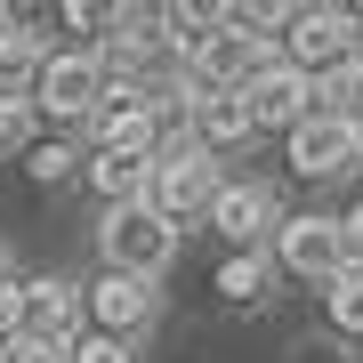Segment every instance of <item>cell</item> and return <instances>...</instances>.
Listing matches in <instances>:
<instances>
[{
	"label": "cell",
	"instance_id": "3957f363",
	"mask_svg": "<svg viewBox=\"0 0 363 363\" xmlns=\"http://www.w3.org/2000/svg\"><path fill=\"white\" fill-rule=\"evenodd\" d=\"M105 57L97 49H65V57H49L40 65V81H33V97H40V113L49 121H65V130H89L97 121V105H105Z\"/></svg>",
	"mask_w": 363,
	"mask_h": 363
},
{
	"label": "cell",
	"instance_id": "277c9868",
	"mask_svg": "<svg viewBox=\"0 0 363 363\" xmlns=\"http://www.w3.org/2000/svg\"><path fill=\"white\" fill-rule=\"evenodd\" d=\"M274 259H283V274H298V283H339V274L355 267L339 218H323V210H307V218H283V226H274Z\"/></svg>",
	"mask_w": 363,
	"mask_h": 363
},
{
	"label": "cell",
	"instance_id": "8992f818",
	"mask_svg": "<svg viewBox=\"0 0 363 363\" xmlns=\"http://www.w3.org/2000/svg\"><path fill=\"white\" fill-rule=\"evenodd\" d=\"M355 57V16L347 9H291L283 16V65L291 73H331V65H347Z\"/></svg>",
	"mask_w": 363,
	"mask_h": 363
},
{
	"label": "cell",
	"instance_id": "603a6c76",
	"mask_svg": "<svg viewBox=\"0 0 363 363\" xmlns=\"http://www.w3.org/2000/svg\"><path fill=\"white\" fill-rule=\"evenodd\" d=\"M9 363H73V347H57V339H16Z\"/></svg>",
	"mask_w": 363,
	"mask_h": 363
},
{
	"label": "cell",
	"instance_id": "30bf717a",
	"mask_svg": "<svg viewBox=\"0 0 363 363\" xmlns=\"http://www.w3.org/2000/svg\"><path fill=\"white\" fill-rule=\"evenodd\" d=\"M291 169H298V178H355V169H363V130L307 113L291 130Z\"/></svg>",
	"mask_w": 363,
	"mask_h": 363
},
{
	"label": "cell",
	"instance_id": "52a82bcc",
	"mask_svg": "<svg viewBox=\"0 0 363 363\" xmlns=\"http://www.w3.org/2000/svg\"><path fill=\"white\" fill-rule=\"evenodd\" d=\"M81 307H89V323L105 339H145L154 315H162V298H154V283H138V274H97V283L81 291Z\"/></svg>",
	"mask_w": 363,
	"mask_h": 363
},
{
	"label": "cell",
	"instance_id": "ba28073f",
	"mask_svg": "<svg viewBox=\"0 0 363 363\" xmlns=\"http://www.w3.org/2000/svg\"><path fill=\"white\" fill-rule=\"evenodd\" d=\"M16 339H57V347L81 339V291L65 283V274H33V283H16Z\"/></svg>",
	"mask_w": 363,
	"mask_h": 363
},
{
	"label": "cell",
	"instance_id": "cb8c5ba5",
	"mask_svg": "<svg viewBox=\"0 0 363 363\" xmlns=\"http://www.w3.org/2000/svg\"><path fill=\"white\" fill-rule=\"evenodd\" d=\"M339 234H347V259H355V267H363V202H355V210H347V218H339Z\"/></svg>",
	"mask_w": 363,
	"mask_h": 363
},
{
	"label": "cell",
	"instance_id": "4316f807",
	"mask_svg": "<svg viewBox=\"0 0 363 363\" xmlns=\"http://www.w3.org/2000/svg\"><path fill=\"white\" fill-rule=\"evenodd\" d=\"M9 25H16V16H9V9H0V33H9Z\"/></svg>",
	"mask_w": 363,
	"mask_h": 363
},
{
	"label": "cell",
	"instance_id": "7a4b0ae2",
	"mask_svg": "<svg viewBox=\"0 0 363 363\" xmlns=\"http://www.w3.org/2000/svg\"><path fill=\"white\" fill-rule=\"evenodd\" d=\"M218 186H226V178L210 169L202 145H169V154H154V169H145V210L169 218V226H186V218H202V210H210Z\"/></svg>",
	"mask_w": 363,
	"mask_h": 363
},
{
	"label": "cell",
	"instance_id": "5bb4252c",
	"mask_svg": "<svg viewBox=\"0 0 363 363\" xmlns=\"http://www.w3.org/2000/svg\"><path fill=\"white\" fill-rule=\"evenodd\" d=\"M315 113H323V121H347V130H363V49L347 57V65L315 73Z\"/></svg>",
	"mask_w": 363,
	"mask_h": 363
},
{
	"label": "cell",
	"instance_id": "5b68a950",
	"mask_svg": "<svg viewBox=\"0 0 363 363\" xmlns=\"http://www.w3.org/2000/svg\"><path fill=\"white\" fill-rule=\"evenodd\" d=\"M267 65H274L267 33H242V25L226 16V25L210 33L194 57H186V81H194V89H250V81H259Z\"/></svg>",
	"mask_w": 363,
	"mask_h": 363
},
{
	"label": "cell",
	"instance_id": "9c48e42d",
	"mask_svg": "<svg viewBox=\"0 0 363 363\" xmlns=\"http://www.w3.org/2000/svg\"><path fill=\"white\" fill-rule=\"evenodd\" d=\"M113 105H97V121H89V138H97V154H145L154 162L162 154V113H154V97L145 89H105Z\"/></svg>",
	"mask_w": 363,
	"mask_h": 363
},
{
	"label": "cell",
	"instance_id": "d4e9b609",
	"mask_svg": "<svg viewBox=\"0 0 363 363\" xmlns=\"http://www.w3.org/2000/svg\"><path fill=\"white\" fill-rule=\"evenodd\" d=\"M9 283H16V267H9V250H0V291H9Z\"/></svg>",
	"mask_w": 363,
	"mask_h": 363
},
{
	"label": "cell",
	"instance_id": "6da1fadb",
	"mask_svg": "<svg viewBox=\"0 0 363 363\" xmlns=\"http://www.w3.org/2000/svg\"><path fill=\"white\" fill-rule=\"evenodd\" d=\"M97 250H105V274H138V283H154V274L178 259V226L154 218L145 202H121V210H105Z\"/></svg>",
	"mask_w": 363,
	"mask_h": 363
},
{
	"label": "cell",
	"instance_id": "484cf974",
	"mask_svg": "<svg viewBox=\"0 0 363 363\" xmlns=\"http://www.w3.org/2000/svg\"><path fill=\"white\" fill-rule=\"evenodd\" d=\"M307 363H331V355H323V347H307Z\"/></svg>",
	"mask_w": 363,
	"mask_h": 363
},
{
	"label": "cell",
	"instance_id": "8fae6325",
	"mask_svg": "<svg viewBox=\"0 0 363 363\" xmlns=\"http://www.w3.org/2000/svg\"><path fill=\"white\" fill-rule=\"evenodd\" d=\"M210 226L226 234V242H259L267 226H283V202H274V186H259V178H226L218 194H210V210H202Z\"/></svg>",
	"mask_w": 363,
	"mask_h": 363
},
{
	"label": "cell",
	"instance_id": "d6986e66",
	"mask_svg": "<svg viewBox=\"0 0 363 363\" xmlns=\"http://www.w3.org/2000/svg\"><path fill=\"white\" fill-rule=\"evenodd\" d=\"M25 169H33L40 186H57V178H73V169H81V154H73L65 138H49V145H33V162H25Z\"/></svg>",
	"mask_w": 363,
	"mask_h": 363
},
{
	"label": "cell",
	"instance_id": "ac0fdd59",
	"mask_svg": "<svg viewBox=\"0 0 363 363\" xmlns=\"http://www.w3.org/2000/svg\"><path fill=\"white\" fill-rule=\"evenodd\" d=\"M331 323L347 331V339H363V267H347L331 283Z\"/></svg>",
	"mask_w": 363,
	"mask_h": 363
},
{
	"label": "cell",
	"instance_id": "7c38bea8",
	"mask_svg": "<svg viewBox=\"0 0 363 363\" xmlns=\"http://www.w3.org/2000/svg\"><path fill=\"white\" fill-rule=\"evenodd\" d=\"M186 145H202V154H226V145H250L259 130H250V105H242V89H194L186 81Z\"/></svg>",
	"mask_w": 363,
	"mask_h": 363
},
{
	"label": "cell",
	"instance_id": "ffe728a7",
	"mask_svg": "<svg viewBox=\"0 0 363 363\" xmlns=\"http://www.w3.org/2000/svg\"><path fill=\"white\" fill-rule=\"evenodd\" d=\"M65 25H73L81 40H89V49H105V40H113L105 25H121V9H97V0H89V9H81V0H73V9H65Z\"/></svg>",
	"mask_w": 363,
	"mask_h": 363
},
{
	"label": "cell",
	"instance_id": "9a60e30c",
	"mask_svg": "<svg viewBox=\"0 0 363 363\" xmlns=\"http://www.w3.org/2000/svg\"><path fill=\"white\" fill-rule=\"evenodd\" d=\"M40 65H49L40 33H25V25H9V33H0V97H33Z\"/></svg>",
	"mask_w": 363,
	"mask_h": 363
},
{
	"label": "cell",
	"instance_id": "e0dca14e",
	"mask_svg": "<svg viewBox=\"0 0 363 363\" xmlns=\"http://www.w3.org/2000/svg\"><path fill=\"white\" fill-rule=\"evenodd\" d=\"M267 283H274V259H267V250H234V259L218 267V291L234 298V307H250Z\"/></svg>",
	"mask_w": 363,
	"mask_h": 363
},
{
	"label": "cell",
	"instance_id": "7402d4cb",
	"mask_svg": "<svg viewBox=\"0 0 363 363\" xmlns=\"http://www.w3.org/2000/svg\"><path fill=\"white\" fill-rule=\"evenodd\" d=\"M73 363H130V339H105V331H81V339H73Z\"/></svg>",
	"mask_w": 363,
	"mask_h": 363
},
{
	"label": "cell",
	"instance_id": "4fadbf2b",
	"mask_svg": "<svg viewBox=\"0 0 363 363\" xmlns=\"http://www.w3.org/2000/svg\"><path fill=\"white\" fill-rule=\"evenodd\" d=\"M242 105H250V130H298V121L315 113V81L307 73H291V65H267L259 81L242 89Z\"/></svg>",
	"mask_w": 363,
	"mask_h": 363
},
{
	"label": "cell",
	"instance_id": "44dd1931",
	"mask_svg": "<svg viewBox=\"0 0 363 363\" xmlns=\"http://www.w3.org/2000/svg\"><path fill=\"white\" fill-rule=\"evenodd\" d=\"M25 138H33V105L25 97H0V154H16Z\"/></svg>",
	"mask_w": 363,
	"mask_h": 363
},
{
	"label": "cell",
	"instance_id": "2e32d148",
	"mask_svg": "<svg viewBox=\"0 0 363 363\" xmlns=\"http://www.w3.org/2000/svg\"><path fill=\"white\" fill-rule=\"evenodd\" d=\"M145 154H89V186L105 194V210H121V202H145Z\"/></svg>",
	"mask_w": 363,
	"mask_h": 363
}]
</instances>
